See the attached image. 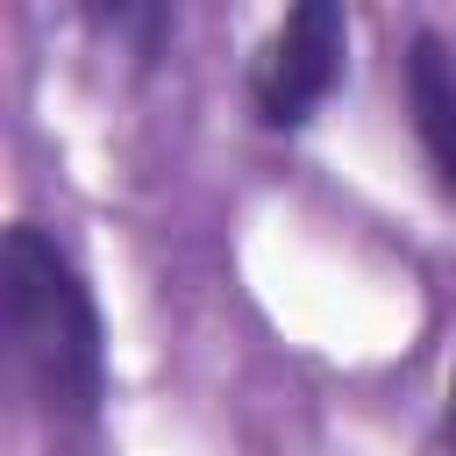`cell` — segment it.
Listing matches in <instances>:
<instances>
[{
  "label": "cell",
  "instance_id": "obj_1",
  "mask_svg": "<svg viewBox=\"0 0 456 456\" xmlns=\"http://www.w3.org/2000/svg\"><path fill=\"white\" fill-rule=\"evenodd\" d=\"M0 299H7V342L21 378L36 385L43 413L86 420L107 392V342H100V306L64 256V242L36 221L7 228L0 249Z\"/></svg>",
  "mask_w": 456,
  "mask_h": 456
},
{
  "label": "cell",
  "instance_id": "obj_2",
  "mask_svg": "<svg viewBox=\"0 0 456 456\" xmlns=\"http://www.w3.org/2000/svg\"><path fill=\"white\" fill-rule=\"evenodd\" d=\"M342 50H349V14H342L335 0H299V7L271 28V43H264V57H256V78H249L264 128H299V121L335 93Z\"/></svg>",
  "mask_w": 456,
  "mask_h": 456
},
{
  "label": "cell",
  "instance_id": "obj_3",
  "mask_svg": "<svg viewBox=\"0 0 456 456\" xmlns=\"http://www.w3.org/2000/svg\"><path fill=\"white\" fill-rule=\"evenodd\" d=\"M406 100H413V128L428 142L435 178L456 192V57L442 36H413L406 50Z\"/></svg>",
  "mask_w": 456,
  "mask_h": 456
},
{
  "label": "cell",
  "instance_id": "obj_4",
  "mask_svg": "<svg viewBox=\"0 0 456 456\" xmlns=\"http://www.w3.org/2000/svg\"><path fill=\"white\" fill-rule=\"evenodd\" d=\"M93 21H100L107 36H121L135 57H157V50L171 43V28H178L171 7H93Z\"/></svg>",
  "mask_w": 456,
  "mask_h": 456
},
{
  "label": "cell",
  "instance_id": "obj_5",
  "mask_svg": "<svg viewBox=\"0 0 456 456\" xmlns=\"http://www.w3.org/2000/svg\"><path fill=\"white\" fill-rule=\"evenodd\" d=\"M449 428H456V363H449Z\"/></svg>",
  "mask_w": 456,
  "mask_h": 456
}]
</instances>
